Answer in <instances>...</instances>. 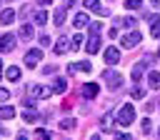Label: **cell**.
<instances>
[{
	"mask_svg": "<svg viewBox=\"0 0 160 140\" xmlns=\"http://www.w3.org/2000/svg\"><path fill=\"white\" fill-rule=\"evenodd\" d=\"M135 120V110H132V105H122L120 110H118V122L120 125H130Z\"/></svg>",
	"mask_w": 160,
	"mask_h": 140,
	"instance_id": "cell-1",
	"label": "cell"
},
{
	"mask_svg": "<svg viewBox=\"0 0 160 140\" xmlns=\"http://www.w3.org/2000/svg\"><path fill=\"white\" fill-rule=\"evenodd\" d=\"M102 78H105V82H108L110 88H120V85H122V75H118L115 70H105Z\"/></svg>",
	"mask_w": 160,
	"mask_h": 140,
	"instance_id": "cell-2",
	"label": "cell"
},
{
	"mask_svg": "<svg viewBox=\"0 0 160 140\" xmlns=\"http://www.w3.org/2000/svg\"><path fill=\"white\" fill-rule=\"evenodd\" d=\"M140 40H142V35H140V30H135V32H130V35H125V38L120 40V45H122V48L128 50V48H132V45H138Z\"/></svg>",
	"mask_w": 160,
	"mask_h": 140,
	"instance_id": "cell-3",
	"label": "cell"
},
{
	"mask_svg": "<svg viewBox=\"0 0 160 140\" xmlns=\"http://www.w3.org/2000/svg\"><path fill=\"white\" fill-rule=\"evenodd\" d=\"M42 58V50H30L28 55H25V65L28 68H32V65H38V60Z\"/></svg>",
	"mask_w": 160,
	"mask_h": 140,
	"instance_id": "cell-4",
	"label": "cell"
},
{
	"mask_svg": "<svg viewBox=\"0 0 160 140\" xmlns=\"http://www.w3.org/2000/svg\"><path fill=\"white\" fill-rule=\"evenodd\" d=\"M100 50V35H95V32H90V40H88V52H98Z\"/></svg>",
	"mask_w": 160,
	"mask_h": 140,
	"instance_id": "cell-5",
	"label": "cell"
},
{
	"mask_svg": "<svg viewBox=\"0 0 160 140\" xmlns=\"http://www.w3.org/2000/svg\"><path fill=\"white\" fill-rule=\"evenodd\" d=\"M118 60H120V50H118V48H108V50H105V62L115 65Z\"/></svg>",
	"mask_w": 160,
	"mask_h": 140,
	"instance_id": "cell-6",
	"label": "cell"
},
{
	"mask_svg": "<svg viewBox=\"0 0 160 140\" xmlns=\"http://www.w3.org/2000/svg\"><path fill=\"white\" fill-rule=\"evenodd\" d=\"M98 90H100V88H98L95 82H88V85H82V88H80V92H82L85 98H95V95H98Z\"/></svg>",
	"mask_w": 160,
	"mask_h": 140,
	"instance_id": "cell-7",
	"label": "cell"
},
{
	"mask_svg": "<svg viewBox=\"0 0 160 140\" xmlns=\"http://www.w3.org/2000/svg\"><path fill=\"white\" fill-rule=\"evenodd\" d=\"M85 8L92 10V12H100V15H108V10L100 8V0H85Z\"/></svg>",
	"mask_w": 160,
	"mask_h": 140,
	"instance_id": "cell-8",
	"label": "cell"
},
{
	"mask_svg": "<svg viewBox=\"0 0 160 140\" xmlns=\"http://www.w3.org/2000/svg\"><path fill=\"white\" fill-rule=\"evenodd\" d=\"M0 45H2V52H10V50H12V45H15V38L8 32V35H2V42H0Z\"/></svg>",
	"mask_w": 160,
	"mask_h": 140,
	"instance_id": "cell-9",
	"label": "cell"
},
{
	"mask_svg": "<svg viewBox=\"0 0 160 140\" xmlns=\"http://www.w3.org/2000/svg\"><path fill=\"white\" fill-rule=\"evenodd\" d=\"M55 52H58V55H62V52H68V38H60V40L55 42Z\"/></svg>",
	"mask_w": 160,
	"mask_h": 140,
	"instance_id": "cell-10",
	"label": "cell"
},
{
	"mask_svg": "<svg viewBox=\"0 0 160 140\" xmlns=\"http://www.w3.org/2000/svg\"><path fill=\"white\" fill-rule=\"evenodd\" d=\"M150 88H152V90H160V72H158V70L150 72Z\"/></svg>",
	"mask_w": 160,
	"mask_h": 140,
	"instance_id": "cell-11",
	"label": "cell"
},
{
	"mask_svg": "<svg viewBox=\"0 0 160 140\" xmlns=\"http://www.w3.org/2000/svg\"><path fill=\"white\" fill-rule=\"evenodd\" d=\"M150 22H152V35L160 38V15H150Z\"/></svg>",
	"mask_w": 160,
	"mask_h": 140,
	"instance_id": "cell-12",
	"label": "cell"
},
{
	"mask_svg": "<svg viewBox=\"0 0 160 140\" xmlns=\"http://www.w3.org/2000/svg\"><path fill=\"white\" fill-rule=\"evenodd\" d=\"M68 90V80H62V78H55V92L60 95V92H65Z\"/></svg>",
	"mask_w": 160,
	"mask_h": 140,
	"instance_id": "cell-13",
	"label": "cell"
},
{
	"mask_svg": "<svg viewBox=\"0 0 160 140\" xmlns=\"http://www.w3.org/2000/svg\"><path fill=\"white\" fill-rule=\"evenodd\" d=\"M72 22H75V28H85V25H88V15H82V12H78Z\"/></svg>",
	"mask_w": 160,
	"mask_h": 140,
	"instance_id": "cell-14",
	"label": "cell"
},
{
	"mask_svg": "<svg viewBox=\"0 0 160 140\" xmlns=\"http://www.w3.org/2000/svg\"><path fill=\"white\" fill-rule=\"evenodd\" d=\"M115 25H118V28H132V25H135V20H132V18H122V20L118 18V20H115Z\"/></svg>",
	"mask_w": 160,
	"mask_h": 140,
	"instance_id": "cell-15",
	"label": "cell"
},
{
	"mask_svg": "<svg viewBox=\"0 0 160 140\" xmlns=\"http://www.w3.org/2000/svg\"><path fill=\"white\" fill-rule=\"evenodd\" d=\"M32 95L45 100V98H50V90H48V88H32Z\"/></svg>",
	"mask_w": 160,
	"mask_h": 140,
	"instance_id": "cell-16",
	"label": "cell"
},
{
	"mask_svg": "<svg viewBox=\"0 0 160 140\" xmlns=\"http://www.w3.org/2000/svg\"><path fill=\"white\" fill-rule=\"evenodd\" d=\"M20 38H22V40H30V38H32V28H30V25H22V28H20Z\"/></svg>",
	"mask_w": 160,
	"mask_h": 140,
	"instance_id": "cell-17",
	"label": "cell"
},
{
	"mask_svg": "<svg viewBox=\"0 0 160 140\" xmlns=\"http://www.w3.org/2000/svg\"><path fill=\"white\" fill-rule=\"evenodd\" d=\"M5 78H8V80H18V78H20V72H18V68H12V65H10V68L5 70Z\"/></svg>",
	"mask_w": 160,
	"mask_h": 140,
	"instance_id": "cell-18",
	"label": "cell"
},
{
	"mask_svg": "<svg viewBox=\"0 0 160 140\" xmlns=\"http://www.w3.org/2000/svg\"><path fill=\"white\" fill-rule=\"evenodd\" d=\"M12 20H15V12H12V10H5V12H2V25H10Z\"/></svg>",
	"mask_w": 160,
	"mask_h": 140,
	"instance_id": "cell-19",
	"label": "cell"
},
{
	"mask_svg": "<svg viewBox=\"0 0 160 140\" xmlns=\"http://www.w3.org/2000/svg\"><path fill=\"white\" fill-rule=\"evenodd\" d=\"M35 22L45 25V22H48V12H45V10H38V12H35Z\"/></svg>",
	"mask_w": 160,
	"mask_h": 140,
	"instance_id": "cell-20",
	"label": "cell"
},
{
	"mask_svg": "<svg viewBox=\"0 0 160 140\" xmlns=\"http://www.w3.org/2000/svg\"><path fill=\"white\" fill-rule=\"evenodd\" d=\"M22 118H25L28 122H35V120H38V112H32V110H25V112H22Z\"/></svg>",
	"mask_w": 160,
	"mask_h": 140,
	"instance_id": "cell-21",
	"label": "cell"
},
{
	"mask_svg": "<svg viewBox=\"0 0 160 140\" xmlns=\"http://www.w3.org/2000/svg\"><path fill=\"white\" fill-rule=\"evenodd\" d=\"M12 115H15V110H12L10 105H2V118L8 120V118H12Z\"/></svg>",
	"mask_w": 160,
	"mask_h": 140,
	"instance_id": "cell-22",
	"label": "cell"
},
{
	"mask_svg": "<svg viewBox=\"0 0 160 140\" xmlns=\"http://www.w3.org/2000/svg\"><path fill=\"white\" fill-rule=\"evenodd\" d=\"M75 125H78L75 120H62V122H60V128H62V130H72Z\"/></svg>",
	"mask_w": 160,
	"mask_h": 140,
	"instance_id": "cell-23",
	"label": "cell"
},
{
	"mask_svg": "<svg viewBox=\"0 0 160 140\" xmlns=\"http://www.w3.org/2000/svg\"><path fill=\"white\" fill-rule=\"evenodd\" d=\"M140 2L142 0H125V8L128 10H135V8H140Z\"/></svg>",
	"mask_w": 160,
	"mask_h": 140,
	"instance_id": "cell-24",
	"label": "cell"
},
{
	"mask_svg": "<svg viewBox=\"0 0 160 140\" xmlns=\"http://www.w3.org/2000/svg\"><path fill=\"white\" fill-rule=\"evenodd\" d=\"M65 20V10H55V25H60Z\"/></svg>",
	"mask_w": 160,
	"mask_h": 140,
	"instance_id": "cell-25",
	"label": "cell"
},
{
	"mask_svg": "<svg viewBox=\"0 0 160 140\" xmlns=\"http://www.w3.org/2000/svg\"><path fill=\"white\" fill-rule=\"evenodd\" d=\"M80 45H82V35H80V32H78V35H72V48H75V50H78V48H80Z\"/></svg>",
	"mask_w": 160,
	"mask_h": 140,
	"instance_id": "cell-26",
	"label": "cell"
},
{
	"mask_svg": "<svg viewBox=\"0 0 160 140\" xmlns=\"http://www.w3.org/2000/svg\"><path fill=\"white\" fill-rule=\"evenodd\" d=\"M142 78V65H138L135 70H132V80H140Z\"/></svg>",
	"mask_w": 160,
	"mask_h": 140,
	"instance_id": "cell-27",
	"label": "cell"
},
{
	"mask_svg": "<svg viewBox=\"0 0 160 140\" xmlns=\"http://www.w3.org/2000/svg\"><path fill=\"white\" fill-rule=\"evenodd\" d=\"M132 98L138 100V98H145V90L142 88H132Z\"/></svg>",
	"mask_w": 160,
	"mask_h": 140,
	"instance_id": "cell-28",
	"label": "cell"
},
{
	"mask_svg": "<svg viewBox=\"0 0 160 140\" xmlns=\"http://www.w3.org/2000/svg\"><path fill=\"white\" fill-rule=\"evenodd\" d=\"M110 122H112V118H110V115H102V120H100V125H102V128H110Z\"/></svg>",
	"mask_w": 160,
	"mask_h": 140,
	"instance_id": "cell-29",
	"label": "cell"
},
{
	"mask_svg": "<svg viewBox=\"0 0 160 140\" xmlns=\"http://www.w3.org/2000/svg\"><path fill=\"white\" fill-rule=\"evenodd\" d=\"M142 132H150V120H142Z\"/></svg>",
	"mask_w": 160,
	"mask_h": 140,
	"instance_id": "cell-30",
	"label": "cell"
},
{
	"mask_svg": "<svg viewBox=\"0 0 160 140\" xmlns=\"http://www.w3.org/2000/svg\"><path fill=\"white\" fill-rule=\"evenodd\" d=\"M72 2H75V0H65V2H62V5H65V8H70V5H72Z\"/></svg>",
	"mask_w": 160,
	"mask_h": 140,
	"instance_id": "cell-31",
	"label": "cell"
},
{
	"mask_svg": "<svg viewBox=\"0 0 160 140\" xmlns=\"http://www.w3.org/2000/svg\"><path fill=\"white\" fill-rule=\"evenodd\" d=\"M152 5H155V8H160V0H152Z\"/></svg>",
	"mask_w": 160,
	"mask_h": 140,
	"instance_id": "cell-32",
	"label": "cell"
},
{
	"mask_svg": "<svg viewBox=\"0 0 160 140\" xmlns=\"http://www.w3.org/2000/svg\"><path fill=\"white\" fill-rule=\"evenodd\" d=\"M38 2H42V5H48V2H50V0H38Z\"/></svg>",
	"mask_w": 160,
	"mask_h": 140,
	"instance_id": "cell-33",
	"label": "cell"
},
{
	"mask_svg": "<svg viewBox=\"0 0 160 140\" xmlns=\"http://www.w3.org/2000/svg\"><path fill=\"white\" fill-rule=\"evenodd\" d=\"M158 55H160V50H158Z\"/></svg>",
	"mask_w": 160,
	"mask_h": 140,
	"instance_id": "cell-34",
	"label": "cell"
}]
</instances>
